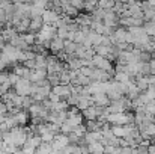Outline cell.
<instances>
[{
	"mask_svg": "<svg viewBox=\"0 0 155 154\" xmlns=\"http://www.w3.org/2000/svg\"><path fill=\"white\" fill-rule=\"evenodd\" d=\"M12 88H14V89H15V92H17V94H20V95H32V94L36 91L38 85H36V83H32L29 79L20 77V79H18V82H17Z\"/></svg>",
	"mask_w": 155,
	"mask_h": 154,
	"instance_id": "6da1fadb",
	"label": "cell"
},
{
	"mask_svg": "<svg viewBox=\"0 0 155 154\" xmlns=\"http://www.w3.org/2000/svg\"><path fill=\"white\" fill-rule=\"evenodd\" d=\"M68 139H69V144H78V141H80V138H78L74 132L68 133Z\"/></svg>",
	"mask_w": 155,
	"mask_h": 154,
	"instance_id": "836d02e7",
	"label": "cell"
},
{
	"mask_svg": "<svg viewBox=\"0 0 155 154\" xmlns=\"http://www.w3.org/2000/svg\"><path fill=\"white\" fill-rule=\"evenodd\" d=\"M72 132H74L78 138H83V136H84V133L87 132L86 124H83V122H81V124H78V125H74V127H72Z\"/></svg>",
	"mask_w": 155,
	"mask_h": 154,
	"instance_id": "cb8c5ba5",
	"label": "cell"
},
{
	"mask_svg": "<svg viewBox=\"0 0 155 154\" xmlns=\"http://www.w3.org/2000/svg\"><path fill=\"white\" fill-rule=\"evenodd\" d=\"M83 2H84V0H68V3H69V5H72L74 8H77L78 11H80V9H83Z\"/></svg>",
	"mask_w": 155,
	"mask_h": 154,
	"instance_id": "d6a6232c",
	"label": "cell"
},
{
	"mask_svg": "<svg viewBox=\"0 0 155 154\" xmlns=\"http://www.w3.org/2000/svg\"><path fill=\"white\" fill-rule=\"evenodd\" d=\"M0 23L2 24H5L6 23V14H5V9L0 6Z\"/></svg>",
	"mask_w": 155,
	"mask_h": 154,
	"instance_id": "f35d334b",
	"label": "cell"
},
{
	"mask_svg": "<svg viewBox=\"0 0 155 154\" xmlns=\"http://www.w3.org/2000/svg\"><path fill=\"white\" fill-rule=\"evenodd\" d=\"M81 115H83L84 119H97L98 113H97V107H95V104H92V106L86 107L84 110H81Z\"/></svg>",
	"mask_w": 155,
	"mask_h": 154,
	"instance_id": "9a60e30c",
	"label": "cell"
},
{
	"mask_svg": "<svg viewBox=\"0 0 155 154\" xmlns=\"http://www.w3.org/2000/svg\"><path fill=\"white\" fill-rule=\"evenodd\" d=\"M98 8V0H84L83 2V9H86L87 12H94Z\"/></svg>",
	"mask_w": 155,
	"mask_h": 154,
	"instance_id": "603a6c76",
	"label": "cell"
},
{
	"mask_svg": "<svg viewBox=\"0 0 155 154\" xmlns=\"http://www.w3.org/2000/svg\"><path fill=\"white\" fill-rule=\"evenodd\" d=\"M94 104V100H92V97L91 95H80L78 97V100L75 103V106L78 107V110L81 112V110H84L86 107H89V106H92Z\"/></svg>",
	"mask_w": 155,
	"mask_h": 154,
	"instance_id": "8fae6325",
	"label": "cell"
},
{
	"mask_svg": "<svg viewBox=\"0 0 155 154\" xmlns=\"http://www.w3.org/2000/svg\"><path fill=\"white\" fill-rule=\"evenodd\" d=\"M18 79H20V77H18L15 73H9V82H11V85H12V86L18 82Z\"/></svg>",
	"mask_w": 155,
	"mask_h": 154,
	"instance_id": "d590c367",
	"label": "cell"
},
{
	"mask_svg": "<svg viewBox=\"0 0 155 154\" xmlns=\"http://www.w3.org/2000/svg\"><path fill=\"white\" fill-rule=\"evenodd\" d=\"M41 17H42L44 24H54L56 20L59 18V15H57L53 9H44V14H42Z\"/></svg>",
	"mask_w": 155,
	"mask_h": 154,
	"instance_id": "30bf717a",
	"label": "cell"
},
{
	"mask_svg": "<svg viewBox=\"0 0 155 154\" xmlns=\"http://www.w3.org/2000/svg\"><path fill=\"white\" fill-rule=\"evenodd\" d=\"M94 50L97 54H100V56H107L108 53H110V47H107V46H103V44H98V46H95L94 47Z\"/></svg>",
	"mask_w": 155,
	"mask_h": 154,
	"instance_id": "484cf974",
	"label": "cell"
},
{
	"mask_svg": "<svg viewBox=\"0 0 155 154\" xmlns=\"http://www.w3.org/2000/svg\"><path fill=\"white\" fill-rule=\"evenodd\" d=\"M120 2H124V3H128V2H131V0H120Z\"/></svg>",
	"mask_w": 155,
	"mask_h": 154,
	"instance_id": "ee69618b",
	"label": "cell"
},
{
	"mask_svg": "<svg viewBox=\"0 0 155 154\" xmlns=\"http://www.w3.org/2000/svg\"><path fill=\"white\" fill-rule=\"evenodd\" d=\"M35 68L36 70H47V54L36 53V56H35Z\"/></svg>",
	"mask_w": 155,
	"mask_h": 154,
	"instance_id": "4fadbf2b",
	"label": "cell"
},
{
	"mask_svg": "<svg viewBox=\"0 0 155 154\" xmlns=\"http://www.w3.org/2000/svg\"><path fill=\"white\" fill-rule=\"evenodd\" d=\"M71 132H72V125H71V124H68L66 121H63V122L60 124V133L68 135V133H71Z\"/></svg>",
	"mask_w": 155,
	"mask_h": 154,
	"instance_id": "f546056e",
	"label": "cell"
},
{
	"mask_svg": "<svg viewBox=\"0 0 155 154\" xmlns=\"http://www.w3.org/2000/svg\"><path fill=\"white\" fill-rule=\"evenodd\" d=\"M86 145H87L89 153H104V145L100 141H95V142H91V144H86Z\"/></svg>",
	"mask_w": 155,
	"mask_h": 154,
	"instance_id": "d6986e66",
	"label": "cell"
},
{
	"mask_svg": "<svg viewBox=\"0 0 155 154\" xmlns=\"http://www.w3.org/2000/svg\"><path fill=\"white\" fill-rule=\"evenodd\" d=\"M148 153L155 154V142H151V144L148 145Z\"/></svg>",
	"mask_w": 155,
	"mask_h": 154,
	"instance_id": "60d3db41",
	"label": "cell"
},
{
	"mask_svg": "<svg viewBox=\"0 0 155 154\" xmlns=\"http://www.w3.org/2000/svg\"><path fill=\"white\" fill-rule=\"evenodd\" d=\"M54 136H56V135L48 130V132H45L44 135H41V141H42V142H51L53 139H54Z\"/></svg>",
	"mask_w": 155,
	"mask_h": 154,
	"instance_id": "4dcf8cb0",
	"label": "cell"
},
{
	"mask_svg": "<svg viewBox=\"0 0 155 154\" xmlns=\"http://www.w3.org/2000/svg\"><path fill=\"white\" fill-rule=\"evenodd\" d=\"M83 119H84V118H83L81 112H78V113L69 115V116H68V118H66L65 121H66L68 124H71V125L74 127V125H78V124H81V122H83Z\"/></svg>",
	"mask_w": 155,
	"mask_h": 154,
	"instance_id": "e0dca14e",
	"label": "cell"
},
{
	"mask_svg": "<svg viewBox=\"0 0 155 154\" xmlns=\"http://www.w3.org/2000/svg\"><path fill=\"white\" fill-rule=\"evenodd\" d=\"M12 3H21V2H26V0H11Z\"/></svg>",
	"mask_w": 155,
	"mask_h": 154,
	"instance_id": "7bdbcfd3",
	"label": "cell"
},
{
	"mask_svg": "<svg viewBox=\"0 0 155 154\" xmlns=\"http://www.w3.org/2000/svg\"><path fill=\"white\" fill-rule=\"evenodd\" d=\"M56 35H57L59 38H62V39H66V38H68V24H66V26H62V27H57Z\"/></svg>",
	"mask_w": 155,
	"mask_h": 154,
	"instance_id": "f1b7e54d",
	"label": "cell"
},
{
	"mask_svg": "<svg viewBox=\"0 0 155 154\" xmlns=\"http://www.w3.org/2000/svg\"><path fill=\"white\" fill-rule=\"evenodd\" d=\"M103 23L105 26L114 29V27L119 26V15H117L113 9H107L105 14H104V17H103Z\"/></svg>",
	"mask_w": 155,
	"mask_h": 154,
	"instance_id": "3957f363",
	"label": "cell"
},
{
	"mask_svg": "<svg viewBox=\"0 0 155 154\" xmlns=\"http://www.w3.org/2000/svg\"><path fill=\"white\" fill-rule=\"evenodd\" d=\"M6 68H8V63H6V62H5V60L0 57V71H3V70H6Z\"/></svg>",
	"mask_w": 155,
	"mask_h": 154,
	"instance_id": "b9f144b4",
	"label": "cell"
},
{
	"mask_svg": "<svg viewBox=\"0 0 155 154\" xmlns=\"http://www.w3.org/2000/svg\"><path fill=\"white\" fill-rule=\"evenodd\" d=\"M44 9H45V8H42V6L30 5V14H29V17H30V18H32V17H41V15L44 14Z\"/></svg>",
	"mask_w": 155,
	"mask_h": 154,
	"instance_id": "44dd1931",
	"label": "cell"
},
{
	"mask_svg": "<svg viewBox=\"0 0 155 154\" xmlns=\"http://www.w3.org/2000/svg\"><path fill=\"white\" fill-rule=\"evenodd\" d=\"M29 24H30V17H21L20 21L14 26V29L17 30V33H24L29 30Z\"/></svg>",
	"mask_w": 155,
	"mask_h": 154,
	"instance_id": "ba28073f",
	"label": "cell"
},
{
	"mask_svg": "<svg viewBox=\"0 0 155 154\" xmlns=\"http://www.w3.org/2000/svg\"><path fill=\"white\" fill-rule=\"evenodd\" d=\"M44 26V21H42V17H32L30 18V24H29V30L27 32H33L36 33L38 30H41Z\"/></svg>",
	"mask_w": 155,
	"mask_h": 154,
	"instance_id": "9c48e42d",
	"label": "cell"
},
{
	"mask_svg": "<svg viewBox=\"0 0 155 154\" xmlns=\"http://www.w3.org/2000/svg\"><path fill=\"white\" fill-rule=\"evenodd\" d=\"M139 94H140V89L136 86V83L133 82V83H130V86H128V91H127V97L130 98V100H134V98H137L139 97Z\"/></svg>",
	"mask_w": 155,
	"mask_h": 154,
	"instance_id": "ac0fdd59",
	"label": "cell"
},
{
	"mask_svg": "<svg viewBox=\"0 0 155 154\" xmlns=\"http://www.w3.org/2000/svg\"><path fill=\"white\" fill-rule=\"evenodd\" d=\"M77 43L71 41V39H63V51L68 53V54H74V51L77 49Z\"/></svg>",
	"mask_w": 155,
	"mask_h": 154,
	"instance_id": "ffe728a7",
	"label": "cell"
},
{
	"mask_svg": "<svg viewBox=\"0 0 155 154\" xmlns=\"http://www.w3.org/2000/svg\"><path fill=\"white\" fill-rule=\"evenodd\" d=\"M91 97H92V100H94V104H97V106L107 107V106L110 104V98L107 97L105 92H95V94H91Z\"/></svg>",
	"mask_w": 155,
	"mask_h": 154,
	"instance_id": "8992f818",
	"label": "cell"
},
{
	"mask_svg": "<svg viewBox=\"0 0 155 154\" xmlns=\"http://www.w3.org/2000/svg\"><path fill=\"white\" fill-rule=\"evenodd\" d=\"M11 115H14V118L17 119L18 125H26L29 122V118H30V113H29L27 109H18L15 113H11Z\"/></svg>",
	"mask_w": 155,
	"mask_h": 154,
	"instance_id": "277c9868",
	"label": "cell"
},
{
	"mask_svg": "<svg viewBox=\"0 0 155 154\" xmlns=\"http://www.w3.org/2000/svg\"><path fill=\"white\" fill-rule=\"evenodd\" d=\"M62 9H63V15H68L71 18H75L80 14V11L77 8H74L72 5H69V3H63L62 5Z\"/></svg>",
	"mask_w": 155,
	"mask_h": 154,
	"instance_id": "5bb4252c",
	"label": "cell"
},
{
	"mask_svg": "<svg viewBox=\"0 0 155 154\" xmlns=\"http://www.w3.org/2000/svg\"><path fill=\"white\" fill-rule=\"evenodd\" d=\"M48 50L51 51L53 54L60 53V51L63 50V39H62V38H59V36L56 35L51 41H50V47H48Z\"/></svg>",
	"mask_w": 155,
	"mask_h": 154,
	"instance_id": "52a82bcc",
	"label": "cell"
},
{
	"mask_svg": "<svg viewBox=\"0 0 155 154\" xmlns=\"http://www.w3.org/2000/svg\"><path fill=\"white\" fill-rule=\"evenodd\" d=\"M21 38H23V41H24L26 44H29V46L35 44V41H36V35H35L33 32H24V33H21Z\"/></svg>",
	"mask_w": 155,
	"mask_h": 154,
	"instance_id": "7402d4cb",
	"label": "cell"
},
{
	"mask_svg": "<svg viewBox=\"0 0 155 154\" xmlns=\"http://www.w3.org/2000/svg\"><path fill=\"white\" fill-rule=\"evenodd\" d=\"M92 80H98V82H108L110 79H113L107 71H104L101 68H97L94 67V71H92V76H91Z\"/></svg>",
	"mask_w": 155,
	"mask_h": 154,
	"instance_id": "5b68a950",
	"label": "cell"
},
{
	"mask_svg": "<svg viewBox=\"0 0 155 154\" xmlns=\"http://www.w3.org/2000/svg\"><path fill=\"white\" fill-rule=\"evenodd\" d=\"M44 79H47V70H36V68H33L32 70V76H30L29 80L32 83H36V82L44 80Z\"/></svg>",
	"mask_w": 155,
	"mask_h": 154,
	"instance_id": "7c38bea8",
	"label": "cell"
},
{
	"mask_svg": "<svg viewBox=\"0 0 155 154\" xmlns=\"http://www.w3.org/2000/svg\"><path fill=\"white\" fill-rule=\"evenodd\" d=\"M51 144L50 142H41L36 147V153H51Z\"/></svg>",
	"mask_w": 155,
	"mask_h": 154,
	"instance_id": "d4e9b609",
	"label": "cell"
},
{
	"mask_svg": "<svg viewBox=\"0 0 155 154\" xmlns=\"http://www.w3.org/2000/svg\"><path fill=\"white\" fill-rule=\"evenodd\" d=\"M5 82H9V73H8L6 70L0 71V85L5 83Z\"/></svg>",
	"mask_w": 155,
	"mask_h": 154,
	"instance_id": "e575fe53",
	"label": "cell"
},
{
	"mask_svg": "<svg viewBox=\"0 0 155 154\" xmlns=\"http://www.w3.org/2000/svg\"><path fill=\"white\" fill-rule=\"evenodd\" d=\"M114 6V0H108L105 5H104V9H111Z\"/></svg>",
	"mask_w": 155,
	"mask_h": 154,
	"instance_id": "ab89813d",
	"label": "cell"
},
{
	"mask_svg": "<svg viewBox=\"0 0 155 154\" xmlns=\"http://www.w3.org/2000/svg\"><path fill=\"white\" fill-rule=\"evenodd\" d=\"M86 38V33L81 30V29H78V30H75V33H74V43H77V44H81L83 43V39Z\"/></svg>",
	"mask_w": 155,
	"mask_h": 154,
	"instance_id": "4316f807",
	"label": "cell"
},
{
	"mask_svg": "<svg viewBox=\"0 0 155 154\" xmlns=\"http://www.w3.org/2000/svg\"><path fill=\"white\" fill-rule=\"evenodd\" d=\"M92 71H94V67H81V68H80V74L87 76V77L92 76Z\"/></svg>",
	"mask_w": 155,
	"mask_h": 154,
	"instance_id": "1f68e13d",
	"label": "cell"
},
{
	"mask_svg": "<svg viewBox=\"0 0 155 154\" xmlns=\"http://www.w3.org/2000/svg\"><path fill=\"white\" fill-rule=\"evenodd\" d=\"M86 38L92 43V47H95V46H98V44H101V39H103V35L101 33H97L95 30H89V33L86 35Z\"/></svg>",
	"mask_w": 155,
	"mask_h": 154,
	"instance_id": "2e32d148",
	"label": "cell"
},
{
	"mask_svg": "<svg viewBox=\"0 0 155 154\" xmlns=\"http://www.w3.org/2000/svg\"><path fill=\"white\" fill-rule=\"evenodd\" d=\"M35 103L32 95H23V104H21V109H29L32 104Z\"/></svg>",
	"mask_w": 155,
	"mask_h": 154,
	"instance_id": "83f0119b",
	"label": "cell"
},
{
	"mask_svg": "<svg viewBox=\"0 0 155 154\" xmlns=\"http://www.w3.org/2000/svg\"><path fill=\"white\" fill-rule=\"evenodd\" d=\"M9 133H11V138H12V144L15 147L21 148L23 144L27 139V128H24L23 125H15L9 130Z\"/></svg>",
	"mask_w": 155,
	"mask_h": 154,
	"instance_id": "7a4b0ae2",
	"label": "cell"
},
{
	"mask_svg": "<svg viewBox=\"0 0 155 154\" xmlns=\"http://www.w3.org/2000/svg\"><path fill=\"white\" fill-rule=\"evenodd\" d=\"M47 98H48V100H50V101H51V103H57V101H59V100H60V97H59L57 94H54V92H50Z\"/></svg>",
	"mask_w": 155,
	"mask_h": 154,
	"instance_id": "8d00e7d4",
	"label": "cell"
},
{
	"mask_svg": "<svg viewBox=\"0 0 155 154\" xmlns=\"http://www.w3.org/2000/svg\"><path fill=\"white\" fill-rule=\"evenodd\" d=\"M101 44H103V46H107V47H110V46H111V41H110V36H105V35H103V39H101Z\"/></svg>",
	"mask_w": 155,
	"mask_h": 154,
	"instance_id": "74e56055",
	"label": "cell"
}]
</instances>
